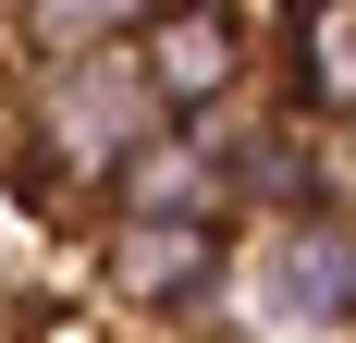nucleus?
Segmentation results:
<instances>
[{
  "mask_svg": "<svg viewBox=\"0 0 356 343\" xmlns=\"http://www.w3.org/2000/svg\"><path fill=\"white\" fill-rule=\"evenodd\" d=\"M136 62H147V86H160L172 123H221V110L258 99V25H246V0H172V12L136 37Z\"/></svg>",
  "mask_w": 356,
  "mask_h": 343,
  "instance_id": "nucleus-3",
  "label": "nucleus"
},
{
  "mask_svg": "<svg viewBox=\"0 0 356 343\" xmlns=\"http://www.w3.org/2000/svg\"><path fill=\"white\" fill-rule=\"evenodd\" d=\"M172 135V110H160V86H147L136 49H99V62H49L13 86V184H37V208L62 196H99L147 160V147Z\"/></svg>",
  "mask_w": 356,
  "mask_h": 343,
  "instance_id": "nucleus-1",
  "label": "nucleus"
},
{
  "mask_svg": "<svg viewBox=\"0 0 356 343\" xmlns=\"http://www.w3.org/2000/svg\"><path fill=\"white\" fill-rule=\"evenodd\" d=\"M234 245L246 233H209V221H99V294L136 319H209Z\"/></svg>",
  "mask_w": 356,
  "mask_h": 343,
  "instance_id": "nucleus-4",
  "label": "nucleus"
},
{
  "mask_svg": "<svg viewBox=\"0 0 356 343\" xmlns=\"http://www.w3.org/2000/svg\"><path fill=\"white\" fill-rule=\"evenodd\" d=\"M172 0H13V62L49 74V62H99V49H136Z\"/></svg>",
  "mask_w": 356,
  "mask_h": 343,
  "instance_id": "nucleus-7",
  "label": "nucleus"
},
{
  "mask_svg": "<svg viewBox=\"0 0 356 343\" xmlns=\"http://www.w3.org/2000/svg\"><path fill=\"white\" fill-rule=\"evenodd\" d=\"M0 37H13V0H0Z\"/></svg>",
  "mask_w": 356,
  "mask_h": 343,
  "instance_id": "nucleus-8",
  "label": "nucleus"
},
{
  "mask_svg": "<svg viewBox=\"0 0 356 343\" xmlns=\"http://www.w3.org/2000/svg\"><path fill=\"white\" fill-rule=\"evenodd\" d=\"M234 282L270 331H356V208H307V221H246Z\"/></svg>",
  "mask_w": 356,
  "mask_h": 343,
  "instance_id": "nucleus-2",
  "label": "nucleus"
},
{
  "mask_svg": "<svg viewBox=\"0 0 356 343\" xmlns=\"http://www.w3.org/2000/svg\"><path fill=\"white\" fill-rule=\"evenodd\" d=\"M283 110L295 123H356V0H295L283 12Z\"/></svg>",
  "mask_w": 356,
  "mask_h": 343,
  "instance_id": "nucleus-5",
  "label": "nucleus"
},
{
  "mask_svg": "<svg viewBox=\"0 0 356 343\" xmlns=\"http://www.w3.org/2000/svg\"><path fill=\"white\" fill-rule=\"evenodd\" d=\"M307 208H344V172H332V135L270 110L246 135V221H307Z\"/></svg>",
  "mask_w": 356,
  "mask_h": 343,
  "instance_id": "nucleus-6",
  "label": "nucleus"
}]
</instances>
